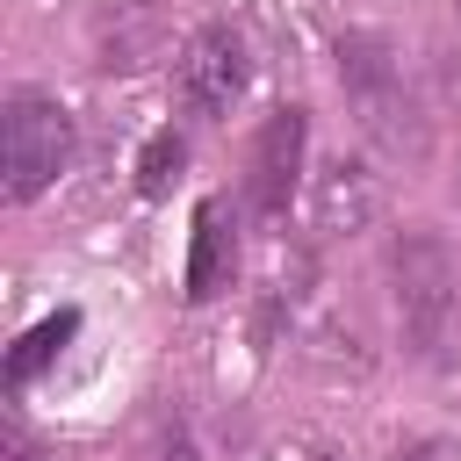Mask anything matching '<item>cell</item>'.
Here are the masks:
<instances>
[{"label":"cell","mask_w":461,"mask_h":461,"mask_svg":"<svg viewBox=\"0 0 461 461\" xmlns=\"http://www.w3.org/2000/svg\"><path fill=\"white\" fill-rule=\"evenodd\" d=\"M180 166H187V137L166 122V130H151L144 137V151H137V194L144 202H158L173 180H180Z\"/></svg>","instance_id":"cell-10"},{"label":"cell","mask_w":461,"mask_h":461,"mask_svg":"<svg viewBox=\"0 0 461 461\" xmlns=\"http://www.w3.org/2000/svg\"><path fill=\"white\" fill-rule=\"evenodd\" d=\"M389 461H439V447H432V439H403Z\"/></svg>","instance_id":"cell-12"},{"label":"cell","mask_w":461,"mask_h":461,"mask_svg":"<svg viewBox=\"0 0 461 461\" xmlns=\"http://www.w3.org/2000/svg\"><path fill=\"white\" fill-rule=\"evenodd\" d=\"M375 180H367V166H353V158H339L324 180H317V223L324 230H360L367 216H375Z\"/></svg>","instance_id":"cell-8"},{"label":"cell","mask_w":461,"mask_h":461,"mask_svg":"<svg viewBox=\"0 0 461 461\" xmlns=\"http://www.w3.org/2000/svg\"><path fill=\"white\" fill-rule=\"evenodd\" d=\"M79 130L72 108L43 86H14L0 101V173H7V202H36L43 187H58V173L72 166Z\"/></svg>","instance_id":"cell-3"},{"label":"cell","mask_w":461,"mask_h":461,"mask_svg":"<svg viewBox=\"0 0 461 461\" xmlns=\"http://www.w3.org/2000/svg\"><path fill=\"white\" fill-rule=\"evenodd\" d=\"M7 461H43V447L22 432V418H7Z\"/></svg>","instance_id":"cell-11"},{"label":"cell","mask_w":461,"mask_h":461,"mask_svg":"<svg viewBox=\"0 0 461 461\" xmlns=\"http://www.w3.org/2000/svg\"><path fill=\"white\" fill-rule=\"evenodd\" d=\"M72 331H79V310H50L43 324H29V331L7 346V389L22 396V389H29V382H36V375L72 346Z\"/></svg>","instance_id":"cell-9"},{"label":"cell","mask_w":461,"mask_h":461,"mask_svg":"<svg viewBox=\"0 0 461 461\" xmlns=\"http://www.w3.org/2000/svg\"><path fill=\"white\" fill-rule=\"evenodd\" d=\"M238 281V230L223 202L194 209V238H187V303H216Z\"/></svg>","instance_id":"cell-6"},{"label":"cell","mask_w":461,"mask_h":461,"mask_svg":"<svg viewBox=\"0 0 461 461\" xmlns=\"http://www.w3.org/2000/svg\"><path fill=\"white\" fill-rule=\"evenodd\" d=\"M245 86H252V50H245V36H238L230 22H202V29L180 43V101H187V115L223 122V115L245 101Z\"/></svg>","instance_id":"cell-4"},{"label":"cell","mask_w":461,"mask_h":461,"mask_svg":"<svg viewBox=\"0 0 461 461\" xmlns=\"http://www.w3.org/2000/svg\"><path fill=\"white\" fill-rule=\"evenodd\" d=\"M317 461H331V454H317Z\"/></svg>","instance_id":"cell-13"},{"label":"cell","mask_w":461,"mask_h":461,"mask_svg":"<svg viewBox=\"0 0 461 461\" xmlns=\"http://www.w3.org/2000/svg\"><path fill=\"white\" fill-rule=\"evenodd\" d=\"M339 86H346L360 130L382 151H396V158L425 151V115H418V94L403 86V58H396L389 36H375V29L339 36Z\"/></svg>","instance_id":"cell-2"},{"label":"cell","mask_w":461,"mask_h":461,"mask_svg":"<svg viewBox=\"0 0 461 461\" xmlns=\"http://www.w3.org/2000/svg\"><path fill=\"white\" fill-rule=\"evenodd\" d=\"M389 310L418 360H447L461 346V252L432 223H403L389 238Z\"/></svg>","instance_id":"cell-1"},{"label":"cell","mask_w":461,"mask_h":461,"mask_svg":"<svg viewBox=\"0 0 461 461\" xmlns=\"http://www.w3.org/2000/svg\"><path fill=\"white\" fill-rule=\"evenodd\" d=\"M94 43H101V65L115 72H130V65H144L151 50H158V14H151V0H108L101 14H94Z\"/></svg>","instance_id":"cell-7"},{"label":"cell","mask_w":461,"mask_h":461,"mask_svg":"<svg viewBox=\"0 0 461 461\" xmlns=\"http://www.w3.org/2000/svg\"><path fill=\"white\" fill-rule=\"evenodd\" d=\"M303 151H310V108H274L245 151V194L259 216H288L295 187H303Z\"/></svg>","instance_id":"cell-5"},{"label":"cell","mask_w":461,"mask_h":461,"mask_svg":"<svg viewBox=\"0 0 461 461\" xmlns=\"http://www.w3.org/2000/svg\"><path fill=\"white\" fill-rule=\"evenodd\" d=\"M454 14H461V0H454Z\"/></svg>","instance_id":"cell-14"}]
</instances>
